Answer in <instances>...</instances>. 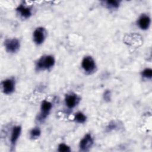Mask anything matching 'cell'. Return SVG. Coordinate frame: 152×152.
<instances>
[{"instance_id":"obj_11","label":"cell","mask_w":152,"mask_h":152,"mask_svg":"<svg viewBox=\"0 0 152 152\" xmlns=\"http://www.w3.org/2000/svg\"><path fill=\"white\" fill-rule=\"evenodd\" d=\"M21 128L20 126H16L13 128L11 137V142L12 147H14L17 141L18 140L21 134Z\"/></svg>"},{"instance_id":"obj_4","label":"cell","mask_w":152,"mask_h":152,"mask_svg":"<svg viewBox=\"0 0 152 152\" xmlns=\"http://www.w3.org/2000/svg\"><path fill=\"white\" fill-rule=\"evenodd\" d=\"M46 37V30L43 27L37 28L33 33V40L37 45L42 44Z\"/></svg>"},{"instance_id":"obj_2","label":"cell","mask_w":152,"mask_h":152,"mask_svg":"<svg viewBox=\"0 0 152 152\" xmlns=\"http://www.w3.org/2000/svg\"><path fill=\"white\" fill-rule=\"evenodd\" d=\"M6 50L10 53L17 52L20 48V41L17 39H8L4 42Z\"/></svg>"},{"instance_id":"obj_10","label":"cell","mask_w":152,"mask_h":152,"mask_svg":"<svg viewBox=\"0 0 152 152\" xmlns=\"http://www.w3.org/2000/svg\"><path fill=\"white\" fill-rule=\"evenodd\" d=\"M150 24V18L147 15H142L138 20V26L142 30H146Z\"/></svg>"},{"instance_id":"obj_1","label":"cell","mask_w":152,"mask_h":152,"mask_svg":"<svg viewBox=\"0 0 152 152\" xmlns=\"http://www.w3.org/2000/svg\"><path fill=\"white\" fill-rule=\"evenodd\" d=\"M55 64L54 58L51 55H46L41 57L37 62L36 67L38 70L48 69Z\"/></svg>"},{"instance_id":"obj_6","label":"cell","mask_w":152,"mask_h":152,"mask_svg":"<svg viewBox=\"0 0 152 152\" xmlns=\"http://www.w3.org/2000/svg\"><path fill=\"white\" fill-rule=\"evenodd\" d=\"M93 144V140L90 134H86L80 142V148L82 151H88Z\"/></svg>"},{"instance_id":"obj_9","label":"cell","mask_w":152,"mask_h":152,"mask_svg":"<svg viewBox=\"0 0 152 152\" xmlns=\"http://www.w3.org/2000/svg\"><path fill=\"white\" fill-rule=\"evenodd\" d=\"M17 11L20 14V15L24 18H28L30 17L31 15V11L30 8L27 7L22 4L20 5L17 8Z\"/></svg>"},{"instance_id":"obj_8","label":"cell","mask_w":152,"mask_h":152,"mask_svg":"<svg viewBox=\"0 0 152 152\" xmlns=\"http://www.w3.org/2000/svg\"><path fill=\"white\" fill-rule=\"evenodd\" d=\"M78 97L74 94H67L65 97V103L69 108L74 107L78 103Z\"/></svg>"},{"instance_id":"obj_17","label":"cell","mask_w":152,"mask_h":152,"mask_svg":"<svg viewBox=\"0 0 152 152\" xmlns=\"http://www.w3.org/2000/svg\"><path fill=\"white\" fill-rule=\"evenodd\" d=\"M103 97H104V99L106 101H107V102L110 101V91H109V90H106L104 93Z\"/></svg>"},{"instance_id":"obj_14","label":"cell","mask_w":152,"mask_h":152,"mask_svg":"<svg viewBox=\"0 0 152 152\" xmlns=\"http://www.w3.org/2000/svg\"><path fill=\"white\" fill-rule=\"evenodd\" d=\"M40 130L39 128H34L30 131V137L31 138H36L40 135Z\"/></svg>"},{"instance_id":"obj_7","label":"cell","mask_w":152,"mask_h":152,"mask_svg":"<svg viewBox=\"0 0 152 152\" xmlns=\"http://www.w3.org/2000/svg\"><path fill=\"white\" fill-rule=\"evenodd\" d=\"M52 105L50 102L46 100H43L41 104V112L39 116V120L44 119L47 117L52 109Z\"/></svg>"},{"instance_id":"obj_12","label":"cell","mask_w":152,"mask_h":152,"mask_svg":"<svg viewBox=\"0 0 152 152\" xmlns=\"http://www.w3.org/2000/svg\"><path fill=\"white\" fill-rule=\"evenodd\" d=\"M75 120L78 123H84L86 121V116L81 112H78L75 114Z\"/></svg>"},{"instance_id":"obj_13","label":"cell","mask_w":152,"mask_h":152,"mask_svg":"<svg viewBox=\"0 0 152 152\" xmlns=\"http://www.w3.org/2000/svg\"><path fill=\"white\" fill-rule=\"evenodd\" d=\"M106 5L109 8H118L119 6V1L116 0H111V1H107L105 2Z\"/></svg>"},{"instance_id":"obj_16","label":"cell","mask_w":152,"mask_h":152,"mask_svg":"<svg viewBox=\"0 0 152 152\" xmlns=\"http://www.w3.org/2000/svg\"><path fill=\"white\" fill-rule=\"evenodd\" d=\"M58 151L59 152H69L71 151V149L69 146L65 144H60L58 146Z\"/></svg>"},{"instance_id":"obj_15","label":"cell","mask_w":152,"mask_h":152,"mask_svg":"<svg viewBox=\"0 0 152 152\" xmlns=\"http://www.w3.org/2000/svg\"><path fill=\"white\" fill-rule=\"evenodd\" d=\"M142 75L143 77L147 78H151L152 77V70L150 68H146L142 72Z\"/></svg>"},{"instance_id":"obj_5","label":"cell","mask_w":152,"mask_h":152,"mask_svg":"<svg viewBox=\"0 0 152 152\" xmlns=\"http://www.w3.org/2000/svg\"><path fill=\"white\" fill-rule=\"evenodd\" d=\"M3 92L6 94H10L15 90V81L12 78L7 79L1 83Z\"/></svg>"},{"instance_id":"obj_3","label":"cell","mask_w":152,"mask_h":152,"mask_svg":"<svg viewBox=\"0 0 152 152\" xmlns=\"http://www.w3.org/2000/svg\"><path fill=\"white\" fill-rule=\"evenodd\" d=\"M81 66L86 72L91 73L95 69L96 64L91 56H87L84 57L83 59Z\"/></svg>"}]
</instances>
